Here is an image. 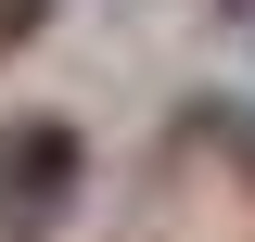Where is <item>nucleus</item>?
Returning <instances> with one entry per match:
<instances>
[{
    "label": "nucleus",
    "instance_id": "nucleus-1",
    "mask_svg": "<svg viewBox=\"0 0 255 242\" xmlns=\"http://www.w3.org/2000/svg\"><path fill=\"white\" fill-rule=\"evenodd\" d=\"M51 179H77V140H64V127H13V140H0V230H38Z\"/></svg>",
    "mask_w": 255,
    "mask_h": 242
}]
</instances>
